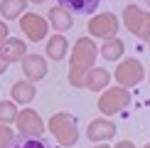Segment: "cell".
<instances>
[{
  "label": "cell",
  "mask_w": 150,
  "mask_h": 148,
  "mask_svg": "<svg viewBox=\"0 0 150 148\" xmlns=\"http://www.w3.org/2000/svg\"><path fill=\"white\" fill-rule=\"evenodd\" d=\"M10 101L12 104H30L32 99L37 96V89L32 82H27V79H22V82H15L10 86Z\"/></svg>",
  "instance_id": "13"
},
{
  "label": "cell",
  "mask_w": 150,
  "mask_h": 148,
  "mask_svg": "<svg viewBox=\"0 0 150 148\" xmlns=\"http://www.w3.org/2000/svg\"><path fill=\"white\" fill-rule=\"evenodd\" d=\"M32 3H45V0H32Z\"/></svg>",
  "instance_id": "26"
},
{
  "label": "cell",
  "mask_w": 150,
  "mask_h": 148,
  "mask_svg": "<svg viewBox=\"0 0 150 148\" xmlns=\"http://www.w3.org/2000/svg\"><path fill=\"white\" fill-rule=\"evenodd\" d=\"M20 27H22V32L27 35V40H32V42H40V40H45L47 37V20L42 15H37V12H25V15L20 17Z\"/></svg>",
  "instance_id": "8"
},
{
  "label": "cell",
  "mask_w": 150,
  "mask_h": 148,
  "mask_svg": "<svg viewBox=\"0 0 150 148\" xmlns=\"http://www.w3.org/2000/svg\"><path fill=\"white\" fill-rule=\"evenodd\" d=\"M15 123H17V131H20V136H30V138H40L42 131H45V121H42L40 114H35L32 109L17 111Z\"/></svg>",
  "instance_id": "6"
},
{
  "label": "cell",
  "mask_w": 150,
  "mask_h": 148,
  "mask_svg": "<svg viewBox=\"0 0 150 148\" xmlns=\"http://www.w3.org/2000/svg\"><path fill=\"white\" fill-rule=\"evenodd\" d=\"M118 86H123V89H128V86H135L143 82V77H145V69H143V64L138 59H123L121 64H118V69L113 72Z\"/></svg>",
  "instance_id": "4"
},
{
  "label": "cell",
  "mask_w": 150,
  "mask_h": 148,
  "mask_svg": "<svg viewBox=\"0 0 150 148\" xmlns=\"http://www.w3.org/2000/svg\"><path fill=\"white\" fill-rule=\"evenodd\" d=\"M93 148H111V146H106V143H101V146H93Z\"/></svg>",
  "instance_id": "25"
},
{
  "label": "cell",
  "mask_w": 150,
  "mask_h": 148,
  "mask_svg": "<svg viewBox=\"0 0 150 148\" xmlns=\"http://www.w3.org/2000/svg\"><path fill=\"white\" fill-rule=\"evenodd\" d=\"M111 82V72L108 69H101V67H91L86 72V79H84V89H91V91H101L106 89Z\"/></svg>",
  "instance_id": "12"
},
{
  "label": "cell",
  "mask_w": 150,
  "mask_h": 148,
  "mask_svg": "<svg viewBox=\"0 0 150 148\" xmlns=\"http://www.w3.org/2000/svg\"><path fill=\"white\" fill-rule=\"evenodd\" d=\"M22 62V72L25 77H27V82H40V79L47 77V62L45 57H40V54H25L20 59Z\"/></svg>",
  "instance_id": "9"
},
{
  "label": "cell",
  "mask_w": 150,
  "mask_h": 148,
  "mask_svg": "<svg viewBox=\"0 0 150 148\" xmlns=\"http://www.w3.org/2000/svg\"><path fill=\"white\" fill-rule=\"evenodd\" d=\"M143 148H148V146H143Z\"/></svg>",
  "instance_id": "27"
},
{
  "label": "cell",
  "mask_w": 150,
  "mask_h": 148,
  "mask_svg": "<svg viewBox=\"0 0 150 148\" xmlns=\"http://www.w3.org/2000/svg\"><path fill=\"white\" fill-rule=\"evenodd\" d=\"M130 104V91L123 89V86H113V89H106L101 99H98V111L106 116H113V114H121Z\"/></svg>",
  "instance_id": "3"
},
{
  "label": "cell",
  "mask_w": 150,
  "mask_h": 148,
  "mask_svg": "<svg viewBox=\"0 0 150 148\" xmlns=\"http://www.w3.org/2000/svg\"><path fill=\"white\" fill-rule=\"evenodd\" d=\"M5 67H8V64H5V62L0 59V74H5Z\"/></svg>",
  "instance_id": "24"
},
{
  "label": "cell",
  "mask_w": 150,
  "mask_h": 148,
  "mask_svg": "<svg viewBox=\"0 0 150 148\" xmlns=\"http://www.w3.org/2000/svg\"><path fill=\"white\" fill-rule=\"evenodd\" d=\"M118 32V17L113 12H101L93 15L89 20V35L91 37H101V40H111Z\"/></svg>",
  "instance_id": "5"
},
{
  "label": "cell",
  "mask_w": 150,
  "mask_h": 148,
  "mask_svg": "<svg viewBox=\"0 0 150 148\" xmlns=\"http://www.w3.org/2000/svg\"><path fill=\"white\" fill-rule=\"evenodd\" d=\"M25 8H27V0H3V3H0V12H3V17H8V20L22 17Z\"/></svg>",
  "instance_id": "17"
},
{
  "label": "cell",
  "mask_w": 150,
  "mask_h": 148,
  "mask_svg": "<svg viewBox=\"0 0 150 148\" xmlns=\"http://www.w3.org/2000/svg\"><path fill=\"white\" fill-rule=\"evenodd\" d=\"M25 42L22 40H15V37H8V40L3 42V45H0V59L5 62V64H10V62H20L25 54Z\"/></svg>",
  "instance_id": "11"
},
{
  "label": "cell",
  "mask_w": 150,
  "mask_h": 148,
  "mask_svg": "<svg viewBox=\"0 0 150 148\" xmlns=\"http://www.w3.org/2000/svg\"><path fill=\"white\" fill-rule=\"evenodd\" d=\"M15 116H17V109H15V104L12 101H0V123H12L15 121Z\"/></svg>",
  "instance_id": "20"
},
{
  "label": "cell",
  "mask_w": 150,
  "mask_h": 148,
  "mask_svg": "<svg viewBox=\"0 0 150 148\" xmlns=\"http://www.w3.org/2000/svg\"><path fill=\"white\" fill-rule=\"evenodd\" d=\"M123 22H126V27L130 30V35L140 37V40H145L148 37V12L135 8V5H128L126 10H123Z\"/></svg>",
  "instance_id": "7"
},
{
  "label": "cell",
  "mask_w": 150,
  "mask_h": 148,
  "mask_svg": "<svg viewBox=\"0 0 150 148\" xmlns=\"http://www.w3.org/2000/svg\"><path fill=\"white\" fill-rule=\"evenodd\" d=\"M8 148H52L47 141L42 138H30V136H17L15 141L8 146Z\"/></svg>",
  "instance_id": "19"
},
{
  "label": "cell",
  "mask_w": 150,
  "mask_h": 148,
  "mask_svg": "<svg viewBox=\"0 0 150 148\" xmlns=\"http://www.w3.org/2000/svg\"><path fill=\"white\" fill-rule=\"evenodd\" d=\"M98 49H101V57L111 62V59H121V54H123V49H126V45H123L118 37H111V40H106Z\"/></svg>",
  "instance_id": "18"
},
{
  "label": "cell",
  "mask_w": 150,
  "mask_h": 148,
  "mask_svg": "<svg viewBox=\"0 0 150 148\" xmlns=\"http://www.w3.org/2000/svg\"><path fill=\"white\" fill-rule=\"evenodd\" d=\"M12 141H15V133H12V128H8L5 123H0V148H8Z\"/></svg>",
  "instance_id": "21"
},
{
  "label": "cell",
  "mask_w": 150,
  "mask_h": 148,
  "mask_svg": "<svg viewBox=\"0 0 150 148\" xmlns=\"http://www.w3.org/2000/svg\"><path fill=\"white\" fill-rule=\"evenodd\" d=\"M101 0H59V8H64L67 12H76V15H89V12L98 10Z\"/></svg>",
  "instance_id": "14"
},
{
  "label": "cell",
  "mask_w": 150,
  "mask_h": 148,
  "mask_svg": "<svg viewBox=\"0 0 150 148\" xmlns=\"http://www.w3.org/2000/svg\"><path fill=\"white\" fill-rule=\"evenodd\" d=\"M49 131H52V136L57 138L59 146L71 148V146L79 141L76 119H74L71 114H64V111H59V114H54L52 119H49Z\"/></svg>",
  "instance_id": "2"
},
{
  "label": "cell",
  "mask_w": 150,
  "mask_h": 148,
  "mask_svg": "<svg viewBox=\"0 0 150 148\" xmlns=\"http://www.w3.org/2000/svg\"><path fill=\"white\" fill-rule=\"evenodd\" d=\"M47 17H49V25H52L54 30H59V32H64V30H71V25H74L71 12H67L64 8H52Z\"/></svg>",
  "instance_id": "16"
},
{
  "label": "cell",
  "mask_w": 150,
  "mask_h": 148,
  "mask_svg": "<svg viewBox=\"0 0 150 148\" xmlns=\"http://www.w3.org/2000/svg\"><path fill=\"white\" fill-rule=\"evenodd\" d=\"M116 123L108 121V119H93L89 123V128H86V136H89V141H93V143H101V141H108L116 136Z\"/></svg>",
  "instance_id": "10"
},
{
  "label": "cell",
  "mask_w": 150,
  "mask_h": 148,
  "mask_svg": "<svg viewBox=\"0 0 150 148\" xmlns=\"http://www.w3.org/2000/svg\"><path fill=\"white\" fill-rule=\"evenodd\" d=\"M96 54H98V47L91 37H79L74 42V49H71V62H69V84H74L76 89H84V79H86V72L93 67L96 62Z\"/></svg>",
  "instance_id": "1"
},
{
  "label": "cell",
  "mask_w": 150,
  "mask_h": 148,
  "mask_svg": "<svg viewBox=\"0 0 150 148\" xmlns=\"http://www.w3.org/2000/svg\"><path fill=\"white\" fill-rule=\"evenodd\" d=\"M111 148H135L133 143H130V141H118L116 146H111Z\"/></svg>",
  "instance_id": "23"
},
{
  "label": "cell",
  "mask_w": 150,
  "mask_h": 148,
  "mask_svg": "<svg viewBox=\"0 0 150 148\" xmlns=\"http://www.w3.org/2000/svg\"><path fill=\"white\" fill-rule=\"evenodd\" d=\"M67 49H69V42H67L64 35H54V37L47 40V57L49 59H54V62L64 59L67 57Z\"/></svg>",
  "instance_id": "15"
},
{
  "label": "cell",
  "mask_w": 150,
  "mask_h": 148,
  "mask_svg": "<svg viewBox=\"0 0 150 148\" xmlns=\"http://www.w3.org/2000/svg\"><path fill=\"white\" fill-rule=\"evenodd\" d=\"M5 40H8V27H5V25L0 22V45H3Z\"/></svg>",
  "instance_id": "22"
}]
</instances>
